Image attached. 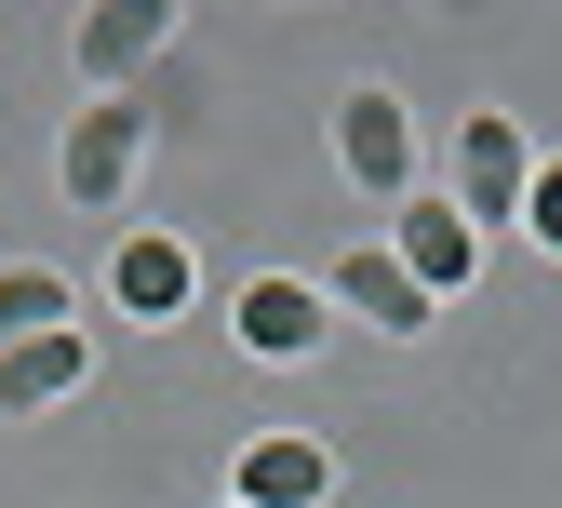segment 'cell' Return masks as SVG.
<instances>
[{
    "label": "cell",
    "mask_w": 562,
    "mask_h": 508,
    "mask_svg": "<svg viewBox=\"0 0 562 508\" xmlns=\"http://www.w3.org/2000/svg\"><path fill=\"white\" fill-rule=\"evenodd\" d=\"M322 495H335L322 442H241V495L228 508H322Z\"/></svg>",
    "instance_id": "8992f818"
},
{
    "label": "cell",
    "mask_w": 562,
    "mask_h": 508,
    "mask_svg": "<svg viewBox=\"0 0 562 508\" xmlns=\"http://www.w3.org/2000/svg\"><path fill=\"white\" fill-rule=\"evenodd\" d=\"M335 308H362L375 335H429V308H442V295H429V281H415L389 241H348V255H335Z\"/></svg>",
    "instance_id": "277c9868"
},
{
    "label": "cell",
    "mask_w": 562,
    "mask_h": 508,
    "mask_svg": "<svg viewBox=\"0 0 562 508\" xmlns=\"http://www.w3.org/2000/svg\"><path fill=\"white\" fill-rule=\"evenodd\" d=\"M27 335H81V308H67L54 268H0V348H27Z\"/></svg>",
    "instance_id": "30bf717a"
},
{
    "label": "cell",
    "mask_w": 562,
    "mask_h": 508,
    "mask_svg": "<svg viewBox=\"0 0 562 508\" xmlns=\"http://www.w3.org/2000/svg\"><path fill=\"white\" fill-rule=\"evenodd\" d=\"M94 375V335H27V348H0V415H41Z\"/></svg>",
    "instance_id": "52a82bcc"
},
{
    "label": "cell",
    "mask_w": 562,
    "mask_h": 508,
    "mask_svg": "<svg viewBox=\"0 0 562 508\" xmlns=\"http://www.w3.org/2000/svg\"><path fill=\"white\" fill-rule=\"evenodd\" d=\"M522 201H536V161H522V121H496V108H482V121L456 134V214H469V228H509Z\"/></svg>",
    "instance_id": "7a4b0ae2"
},
{
    "label": "cell",
    "mask_w": 562,
    "mask_h": 508,
    "mask_svg": "<svg viewBox=\"0 0 562 508\" xmlns=\"http://www.w3.org/2000/svg\"><path fill=\"white\" fill-rule=\"evenodd\" d=\"M148 41H161V14H148V0H108V14H94V41H81V54L108 67V81H121V67H134V54H148Z\"/></svg>",
    "instance_id": "8fae6325"
},
{
    "label": "cell",
    "mask_w": 562,
    "mask_h": 508,
    "mask_svg": "<svg viewBox=\"0 0 562 508\" xmlns=\"http://www.w3.org/2000/svg\"><path fill=\"white\" fill-rule=\"evenodd\" d=\"M241 348L255 361H308L322 348V295H308V281H255V295H241Z\"/></svg>",
    "instance_id": "9c48e42d"
},
{
    "label": "cell",
    "mask_w": 562,
    "mask_h": 508,
    "mask_svg": "<svg viewBox=\"0 0 562 508\" xmlns=\"http://www.w3.org/2000/svg\"><path fill=\"white\" fill-rule=\"evenodd\" d=\"M188 281H201V268H188V241H175V228H134V241H121V268H108V295H121L134 321H175V308H188Z\"/></svg>",
    "instance_id": "5b68a950"
},
{
    "label": "cell",
    "mask_w": 562,
    "mask_h": 508,
    "mask_svg": "<svg viewBox=\"0 0 562 508\" xmlns=\"http://www.w3.org/2000/svg\"><path fill=\"white\" fill-rule=\"evenodd\" d=\"M522 228H536V241H549V255H562V161H549V174H536V201H522Z\"/></svg>",
    "instance_id": "7c38bea8"
},
{
    "label": "cell",
    "mask_w": 562,
    "mask_h": 508,
    "mask_svg": "<svg viewBox=\"0 0 562 508\" xmlns=\"http://www.w3.org/2000/svg\"><path fill=\"white\" fill-rule=\"evenodd\" d=\"M389 255L429 281V295H456V281H469V255H482V228H469L456 201H402V241H389Z\"/></svg>",
    "instance_id": "ba28073f"
},
{
    "label": "cell",
    "mask_w": 562,
    "mask_h": 508,
    "mask_svg": "<svg viewBox=\"0 0 562 508\" xmlns=\"http://www.w3.org/2000/svg\"><path fill=\"white\" fill-rule=\"evenodd\" d=\"M335 161H348V188L415 201V121H402V94H389V81H362V94L335 108Z\"/></svg>",
    "instance_id": "6da1fadb"
},
{
    "label": "cell",
    "mask_w": 562,
    "mask_h": 508,
    "mask_svg": "<svg viewBox=\"0 0 562 508\" xmlns=\"http://www.w3.org/2000/svg\"><path fill=\"white\" fill-rule=\"evenodd\" d=\"M134 161H148V108H134V94H94L81 121H67V201H121L134 188Z\"/></svg>",
    "instance_id": "3957f363"
}]
</instances>
